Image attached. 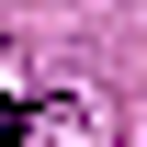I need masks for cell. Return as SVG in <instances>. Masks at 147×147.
I'll list each match as a JSON object with an SVG mask.
<instances>
[{"label":"cell","instance_id":"obj_1","mask_svg":"<svg viewBox=\"0 0 147 147\" xmlns=\"http://www.w3.org/2000/svg\"><path fill=\"white\" fill-rule=\"evenodd\" d=\"M23 136H34V102H11V91H0V147H23Z\"/></svg>","mask_w":147,"mask_h":147}]
</instances>
